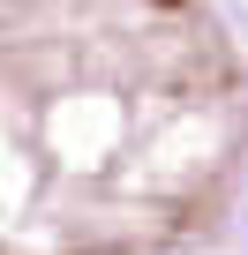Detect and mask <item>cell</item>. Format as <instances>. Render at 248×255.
<instances>
[{"label": "cell", "mask_w": 248, "mask_h": 255, "mask_svg": "<svg viewBox=\"0 0 248 255\" xmlns=\"http://www.w3.org/2000/svg\"><path fill=\"white\" fill-rule=\"evenodd\" d=\"M248 188V45L218 0H0V255H196Z\"/></svg>", "instance_id": "obj_1"}]
</instances>
